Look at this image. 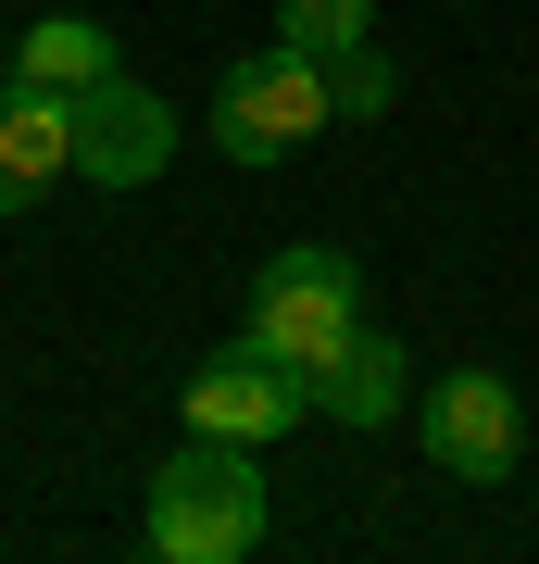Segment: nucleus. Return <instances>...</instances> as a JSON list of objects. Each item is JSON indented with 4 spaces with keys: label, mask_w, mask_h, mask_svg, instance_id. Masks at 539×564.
Segmentation results:
<instances>
[{
    "label": "nucleus",
    "mask_w": 539,
    "mask_h": 564,
    "mask_svg": "<svg viewBox=\"0 0 539 564\" xmlns=\"http://www.w3.org/2000/svg\"><path fill=\"white\" fill-rule=\"evenodd\" d=\"M401 101V76H389V51L364 39V51H339V113H389Z\"/></svg>",
    "instance_id": "nucleus-11"
},
{
    "label": "nucleus",
    "mask_w": 539,
    "mask_h": 564,
    "mask_svg": "<svg viewBox=\"0 0 539 564\" xmlns=\"http://www.w3.org/2000/svg\"><path fill=\"white\" fill-rule=\"evenodd\" d=\"M51 176H76V101L63 88H13V113H0V202H25Z\"/></svg>",
    "instance_id": "nucleus-8"
},
{
    "label": "nucleus",
    "mask_w": 539,
    "mask_h": 564,
    "mask_svg": "<svg viewBox=\"0 0 539 564\" xmlns=\"http://www.w3.org/2000/svg\"><path fill=\"white\" fill-rule=\"evenodd\" d=\"M13 76L88 101L100 76H126V51H114V25H88V13H39V25H25V51H13Z\"/></svg>",
    "instance_id": "nucleus-9"
},
{
    "label": "nucleus",
    "mask_w": 539,
    "mask_h": 564,
    "mask_svg": "<svg viewBox=\"0 0 539 564\" xmlns=\"http://www.w3.org/2000/svg\"><path fill=\"white\" fill-rule=\"evenodd\" d=\"M163 163H176V113H163L139 76H100L76 101V176L88 188H151Z\"/></svg>",
    "instance_id": "nucleus-6"
},
{
    "label": "nucleus",
    "mask_w": 539,
    "mask_h": 564,
    "mask_svg": "<svg viewBox=\"0 0 539 564\" xmlns=\"http://www.w3.org/2000/svg\"><path fill=\"white\" fill-rule=\"evenodd\" d=\"M414 426H427V464L464 489H502L527 464V402H515V377L502 364H452V377H427L414 389Z\"/></svg>",
    "instance_id": "nucleus-4"
},
{
    "label": "nucleus",
    "mask_w": 539,
    "mask_h": 564,
    "mask_svg": "<svg viewBox=\"0 0 539 564\" xmlns=\"http://www.w3.org/2000/svg\"><path fill=\"white\" fill-rule=\"evenodd\" d=\"M239 339L251 351H277L289 377H326L352 339H364V276H352V251H326V239H289L277 263L251 276V302H239Z\"/></svg>",
    "instance_id": "nucleus-2"
},
{
    "label": "nucleus",
    "mask_w": 539,
    "mask_h": 564,
    "mask_svg": "<svg viewBox=\"0 0 539 564\" xmlns=\"http://www.w3.org/2000/svg\"><path fill=\"white\" fill-rule=\"evenodd\" d=\"M188 426H214V440H289V426H314V377H289L277 351H251V339H226V351H201L188 364Z\"/></svg>",
    "instance_id": "nucleus-5"
},
{
    "label": "nucleus",
    "mask_w": 539,
    "mask_h": 564,
    "mask_svg": "<svg viewBox=\"0 0 539 564\" xmlns=\"http://www.w3.org/2000/svg\"><path fill=\"white\" fill-rule=\"evenodd\" d=\"M314 414H339V426H401L414 414V364H401L389 326H364V339L314 377Z\"/></svg>",
    "instance_id": "nucleus-7"
},
{
    "label": "nucleus",
    "mask_w": 539,
    "mask_h": 564,
    "mask_svg": "<svg viewBox=\"0 0 539 564\" xmlns=\"http://www.w3.org/2000/svg\"><path fill=\"white\" fill-rule=\"evenodd\" d=\"M151 552L163 564H239L263 540V452L251 440H214V426H188V452L176 464H151Z\"/></svg>",
    "instance_id": "nucleus-1"
},
{
    "label": "nucleus",
    "mask_w": 539,
    "mask_h": 564,
    "mask_svg": "<svg viewBox=\"0 0 539 564\" xmlns=\"http://www.w3.org/2000/svg\"><path fill=\"white\" fill-rule=\"evenodd\" d=\"M326 113H339V63H314V51H289V39L214 76V139H226V163H289Z\"/></svg>",
    "instance_id": "nucleus-3"
},
{
    "label": "nucleus",
    "mask_w": 539,
    "mask_h": 564,
    "mask_svg": "<svg viewBox=\"0 0 539 564\" xmlns=\"http://www.w3.org/2000/svg\"><path fill=\"white\" fill-rule=\"evenodd\" d=\"M277 39L314 51V63H339V51L377 39V0H277Z\"/></svg>",
    "instance_id": "nucleus-10"
}]
</instances>
